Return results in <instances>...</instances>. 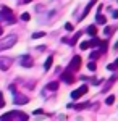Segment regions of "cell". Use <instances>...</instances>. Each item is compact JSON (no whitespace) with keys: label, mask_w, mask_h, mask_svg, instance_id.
<instances>
[{"label":"cell","mask_w":118,"mask_h":121,"mask_svg":"<svg viewBox=\"0 0 118 121\" xmlns=\"http://www.w3.org/2000/svg\"><path fill=\"white\" fill-rule=\"evenodd\" d=\"M86 92H87V86H81L79 89H76V91H73V92H71V99H73V100H78V99H81Z\"/></svg>","instance_id":"5b68a950"},{"label":"cell","mask_w":118,"mask_h":121,"mask_svg":"<svg viewBox=\"0 0 118 121\" xmlns=\"http://www.w3.org/2000/svg\"><path fill=\"white\" fill-rule=\"evenodd\" d=\"M95 2H97V0H91V2L86 5V8H84V11H82V18H84V16H87V13H89V11H91V8L95 5Z\"/></svg>","instance_id":"30bf717a"},{"label":"cell","mask_w":118,"mask_h":121,"mask_svg":"<svg viewBox=\"0 0 118 121\" xmlns=\"http://www.w3.org/2000/svg\"><path fill=\"white\" fill-rule=\"evenodd\" d=\"M107 69H110V71H115V66H113V63L107 65Z\"/></svg>","instance_id":"83f0119b"},{"label":"cell","mask_w":118,"mask_h":121,"mask_svg":"<svg viewBox=\"0 0 118 121\" xmlns=\"http://www.w3.org/2000/svg\"><path fill=\"white\" fill-rule=\"evenodd\" d=\"M32 58H31V55H21V58H19V65L23 66V68H31L32 66Z\"/></svg>","instance_id":"8992f818"},{"label":"cell","mask_w":118,"mask_h":121,"mask_svg":"<svg viewBox=\"0 0 118 121\" xmlns=\"http://www.w3.org/2000/svg\"><path fill=\"white\" fill-rule=\"evenodd\" d=\"M0 19L5 21V23H15L16 21V18L13 16V11L8 7H2L0 8Z\"/></svg>","instance_id":"3957f363"},{"label":"cell","mask_w":118,"mask_h":121,"mask_svg":"<svg viewBox=\"0 0 118 121\" xmlns=\"http://www.w3.org/2000/svg\"><path fill=\"white\" fill-rule=\"evenodd\" d=\"M18 42V37L15 34H10V36H5L3 39H0V52L2 50H7V48H11Z\"/></svg>","instance_id":"7a4b0ae2"},{"label":"cell","mask_w":118,"mask_h":121,"mask_svg":"<svg viewBox=\"0 0 118 121\" xmlns=\"http://www.w3.org/2000/svg\"><path fill=\"white\" fill-rule=\"evenodd\" d=\"M99 55H100V52H99V50H94V52L91 53V61L97 60V58H99Z\"/></svg>","instance_id":"e0dca14e"},{"label":"cell","mask_w":118,"mask_h":121,"mask_svg":"<svg viewBox=\"0 0 118 121\" xmlns=\"http://www.w3.org/2000/svg\"><path fill=\"white\" fill-rule=\"evenodd\" d=\"M113 18H118V10H115V11H113Z\"/></svg>","instance_id":"f1b7e54d"},{"label":"cell","mask_w":118,"mask_h":121,"mask_svg":"<svg viewBox=\"0 0 118 121\" xmlns=\"http://www.w3.org/2000/svg\"><path fill=\"white\" fill-rule=\"evenodd\" d=\"M104 34H105V36H112V34H113V28L107 26V28L104 29Z\"/></svg>","instance_id":"ffe728a7"},{"label":"cell","mask_w":118,"mask_h":121,"mask_svg":"<svg viewBox=\"0 0 118 121\" xmlns=\"http://www.w3.org/2000/svg\"><path fill=\"white\" fill-rule=\"evenodd\" d=\"M29 18H31L29 13H23V15H21V19H23V21H29Z\"/></svg>","instance_id":"d4e9b609"},{"label":"cell","mask_w":118,"mask_h":121,"mask_svg":"<svg viewBox=\"0 0 118 121\" xmlns=\"http://www.w3.org/2000/svg\"><path fill=\"white\" fill-rule=\"evenodd\" d=\"M87 107V103H79V105H73V108H76V110H82V108H86Z\"/></svg>","instance_id":"cb8c5ba5"},{"label":"cell","mask_w":118,"mask_h":121,"mask_svg":"<svg viewBox=\"0 0 118 121\" xmlns=\"http://www.w3.org/2000/svg\"><path fill=\"white\" fill-rule=\"evenodd\" d=\"M2 32H3V29H2V26H0V36H2Z\"/></svg>","instance_id":"4dcf8cb0"},{"label":"cell","mask_w":118,"mask_h":121,"mask_svg":"<svg viewBox=\"0 0 118 121\" xmlns=\"http://www.w3.org/2000/svg\"><path fill=\"white\" fill-rule=\"evenodd\" d=\"M79 66H81V58L78 55H74L73 60H71V63H70V69H71V71H78Z\"/></svg>","instance_id":"52a82bcc"},{"label":"cell","mask_w":118,"mask_h":121,"mask_svg":"<svg viewBox=\"0 0 118 121\" xmlns=\"http://www.w3.org/2000/svg\"><path fill=\"white\" fill-rule=\"evenodd\" d=\"M2 107H5V99H3V94L0 92V108Z\"/></svg>","instance_id":"484cf974"},{"label":"cell","mask_w":118,"mask_h":121,"mask_svg":"<svg viewBox=\"0 0 118 121\" xmlns=\"http://www.w3.org/2000/svg\"><path fill=\"white\" fill-rule=\"evenodd\" d=\"M47 89H49V91H57V89H58V81L49 82V84H47Z\"/></svg>","instance_id":"4fadbf2b"},{"label":"cell","mask_w":118,"mask_h":121,"mask_svg":"<svg viewBox=\"0 0 118 121\" xmlns=\"http://www.w3.org/2000/svg\"><path fill=\"white\" fill-rule=\"evenodd\" d=\"M27 116L26 113L23 112H18V110H13V112H8L5 115L0 116V121H27Z\"/></svg>","instance_id":"6da1fadb"},{"label":"cell","mask_w":118,"mask_h":121,"mask_svg":"<svg viewBox=\"0 0 118 121\" xmlns=\"http://www.w3.org/2000/svg\"><path fill=\"white\" fill-rule=\"evenodd\" d=\"M29 102V99H27L26 95H15V99H13V103L15 105H24V103H27Z\"/></svg>","instance_id":"9c48e42d"},{"label":"cell","mask_w":118,"mask_h":121,"mask_svg":"<svg viewBox=\"0 0 118 121\" xmlns=\"http://www.w3.org/2000/svg\"><path fill=\"white\" fill-rule=\"evenodd\" d=\"M45 36V32L44 31H39V32H34L32 34V39H39V37H44Z\"/></svg>","instance_id":"ac0fdd59"},{"label":"cell","mask_w":118,"mask_h":121,"mask_svg":"<svg viewBox=\"0 0 118 121\" xmlns=\"http://www.w3.org/2000/svg\"><path fill=\"white\" fill-rule=\"evenodd\" d=\"M29 2H32V0H24V3H29Z\"/></svg>","instance_id":"1f68e13d"},{"label":"cell","mask_w":118,"mask_h":121,"mask_svg":"<svg viewBox=\"0 0 118 121\" xmlns=\"http://www.w3.org/2000/svg\"><path fill=\"white\" fill-rule=\"evenodd\" d=\"M11 65H13V58H10V56H0V69L2 71L10 69Z\"/></svg>","instance_id":"277c9868"},{"label":"cell","mask_w":118,"mask_h":121,"mask_svg":"<svg viewBox=\"0 0 118 121\" xmlns=\"http://www.w3.org/2000/svg\"><path fill=\"white\" fill-rule=\"evenodd\" d=\"M87 34H89V36H97V26H95V24H91V26L87 28Z\"/></svg>","instance_id":"8fae6325"},{"label":"cell","mask_w":118,"mask_h":121,"mask_svg":"<svg viewBox=\"0 0 118 121\" xmlns=\"http://www.w3.org/2000/svg\"><path fill=\"white\" fill-rule=\"evenodd\" d=\"M79 36H81V32H76L74 36H73V39H71V42H70V45H74L76 44V40L79 39Z\"/></svg>","instance_id":"d6986e66"},{"label":"cell","mask_w":118,"mask_h":121,"mask_svg":"<svg viewBox=\"0 0 118 121\" xmlns=\"http://www.w3.org/2000/svg\"><path fill=\"white\" fill-rule=\"evenodd\" d=\"M100 50H99V52H100V53H104V52H105V50H107V42H105V40H100Z\"/></svg>","instance_id":"2e32d148"},{"label":"cell","mask_w":118,"mask_h":121,"mask_svg":"<svg viewBox=\"0 0 118 121\" xmlns=\"http://www.w3.org/2000/svg\"><path fill=\"white\" fill-rule=\"evenodd\" d=\"M89 42H81V44H79V48H81V50H87V48H89Z\"/></svg>","instance_id":"7402d4cb"},{"label":"cell","mask_w":118,"mask_h":121,"mask_svg":"<svg viewBox=\"0 0 118 121\" xmlns=\"http://www.w3.org/2000/svg\"><path fill=\"white\" fill-rule=\"evenodd\" d=\"M65 29H66V31H73V24L66 23V24H65Z\"/></svg>","instance_id":"4316f807"},{"label":"cell","mask_w":118,"mask_h":121,"mask_svg":"<svg viewBox=\"0 0 118 121\" xmlns=\"http://www.w3.org/2000/svg\"><path fill=\"white\" fill-rule=\"evenodd\" d=\"M60 79H62L63 82H66V84H73L74 82V78H73V74L70 73V71H63L62 76H60Z\"/></svg>","instance_id":"ba28073f"},{"label":"cell","mask_w":118,"mask_h":121,"mask_svg":"<svg viewBox=\"0 0 118 121\" xmlns=\"http://www.w3.org/2000/svg\"><path fill=\"white\" fill-rule=\"evenodd\" d=\"M113 102H115V97H113V95H109V97L105 99V103H107V105H112Z\"/></svg>","instance_id":"44dd1931"},{"label":"cell","mask_w":118,"mask_h":121,"mask_svg":"<svg viewBox=\"0 0 118 121\" xmlns=\"http://www.w3.org/2000/svg\"><path fill=\"white\" fill-rule=\"evenodd\" d=\"M52 63H54V58H52V56H49V58L45 60V63H44V69H49V68L52 66Z\"/></svg>","instance_id":"5bb4252c"},{"label":"cell","mask_w":118,"mask_h":121,"mask_svg":"<svg viewBox=\"0 0 118 121\" xmlns=\"http://www.w3.org/2000/svg\"><path fill=\"white\" fill-rule=\"evenodd\" d=\"M95 23H97V24H105V23H107V19H105V16H104V15H97V16H95Z\"/></svg>","instance_id":"7c38bea8"},{"label":"cell","mask_w":118,"mask_h":121,"mask_svg":"<svg viewBox=\"0 0 118 121\" xmlns=\"http://www.w3.org/2000/svg\"><path fill=\"white\" fill-rule=\"evenodd\" d=\"M87 68H89L91 71H95V68H97V65H95V61H89V63H87Z\"/></svg>","instance_id":"603a6c76"},{"label":"cell","mask_w":118,"mask_h":121,"mask_svg":"<svg viewBox=\"0 0 118 121\" xmlns=\"http://www.w3.org/2000/svg\"><path fill=\"white\" fill-rule=\"evenodd\" d=\"M89 45H91V47H99V45H100V40H99L97 37L92 39V40H89Z\"/></svg>","instance_id":"9a60e30c"},{"label":"cell","mask_w":118,"mask_h":121,"mask_svg":"<svg viewBox=\"0 0 118 121\" xmlns=\"http://www.w3.org/2000/svg\"><path fill=\"white\" fill-rule=\"evenodd\" d=\"M113 66H115V69H117V68H118V58H117V60H115V63H113Z\"/></svg>","instance_id":"f546056e"}]
</instances>
